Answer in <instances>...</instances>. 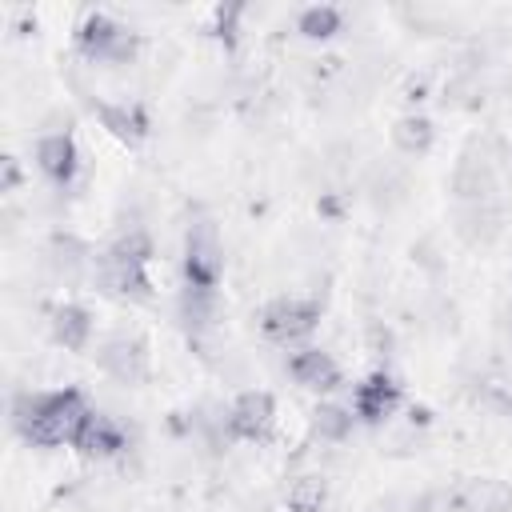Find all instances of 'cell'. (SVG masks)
<instances>
[{"mask_svg": "<svg viewBox=\"0 0 512 512\" xmlns=\"http://www.w3.org/2000/svg\"><path fill=\"white\" fill-rule=\"evenodd\" d=\"M88 400L76 388H56V392H24L12 404V424L16 432L36 444V448H60L72 444L80 424L88 420Z\"/></svg>", "mask_w": 512, "mask_h": 512, "instance_id": "6da1fadb", "label": "cell"}, {"mask_svg": "<svg viewBox=\"0 0 512 512\" xmlns=\"http://www.w3.org/2000/svg\"><path fill=\"white\" fill-rule=\"evenodd\" d=\"M76 52L84 60H100V64H124L136 52V36L128 28H120L112 16L104 12H88L76 28Z\"/></svg>", "mask_w": 512, "mask_h": 512, "instance_id": "7a4b0ae2", "label": "cell"}, {"mask_svg": "<svg viewBox=\"0 0 512 512\" xmlns=\"http://www.w3.org/2000/svg\"><path fill=\"white\" fill-rule=\"evenodd\" d=\"M220 272H224V256H220L216 224L212 220H196L188 228V236H184V284L216 292L220 288Z\"/></svg>", "mask_w": 512, "mask_h": 512, "instance_id": "3957f363", "label": "cell"}, {"mask_svg": "<svg viewBox=\"0 0 512 512\" xmlns=\"http://www.w3.org/2000/svg\"><path fill=\"white\" fill-rule=\"evenodd\" d=\"M96 364L104 376H112L116 384H144L152 372V356L144 336L136 332H112L100 348H96Z\"/></svg>", "mask_w": 512, "mask_h": 512, "instance_id": "277c9868", "label": "cell"}, {"mask_svg": "<svg viewBox=\"0 0 512 512\" xmlns=\"http://www.w3.org/2000/svg\"><path fill=\"white\" fill-rule=\"evenodd\" d=\"M320 320V304L316 300H304V296H276L272 304H264L260 312V328L268 340L276 344H296L304 340Z\"/></svg>", "mask_w": 512, "mask_h": 512, "instance_id": "5b68a950", "label": "cell"}, {"mask_svg": "<svg viewBox=\"0 0 512 512\" xmlns=\"http://www.w3.org/2000/svg\"><path fill=\"white\" fill-rule=\"evenodd\" d=\"M272 428H276V400H272V392L248 388V392H240L232 400V408H228V436L260 444V440L272 436Z\"/></svg>", "mask_w": 512, "mask_h": 512, "instance_id": "8992f818", "label": "cell"}, {"mask_svg": "<svg viewBox=\"0 0 512 512\" xmlns=\"http://www.w3.org/2000/svg\"><path fill=\"white\" fill-rule=\"evenodd\" d=\"M96 284L104 296H116V300H128V304H148L152 300V280L144 272V264H132V260H116V256H96Z\"/></svg>", "mask_w": 512, "mask_h": 512, "instance_id": "52a82bcc", "label": "cell"}, {"mask_svg": "<svg viewBox=\"0 0 512 512\" xmlns=\"http://www.w3.org/2000/svg\"><path fill=\"white\" fill-rule=\"evenodd\" d=\"M400 408V384L388 376V372H372L356 384L352 392V412L364 420V424H380L388 420L392 412Z\"/></svg>", "mask_w": 512, "mask_h": 512, "instance_id": "ba28073f", "label": "cell"}, {"mask_svg": "<svg viewBox=\"0 0 512 512\" xmlns=\"http://www.w3.org/2000/svg\"><path fill=\"white\" fill-rule=\"evenodd\" d=\"M36 168L52 180V184H72L76 168H80V152H76V140L72 132H44L36 140Z\"/></svg>", "mask_w": 512, "mask_h": 512, "instance_id": "9c48e42d", "label": "cell"}, {"mask_svg": "<svg viewBox=\"0 0 512 512\" xmlns=\"http://www.w3.org/2000/svg\"><path fill=\"white\" fill-rule=\"evenodd\" d=\"M288 376L300 388H308V392H332L344 380L340 376V364L324 348H300V352H292L288 356Z\"/></svg>", "mask_w": 512, "mask_h": 512, "instance_id": "30bf717a", "label": "cell"}, {"mask_svg": "<svg viewBox=\"0 0 512 512\" xmlns=\"http://www.w3.org/2000/svg\"><path fill=\"white\" fill-rule=\"evenodd\" d=\"M128 440H124V428L112 420V416H104V412H88V420L80 424V432H76V440H72V448L80 452V456H88V460H108V456H116L120 448H124Z\"/></svg>", "mask_w": 512, "mask_h": 512, "instance_id": "8fae6325", "label": "cell"}, {"mask_svg": "<svg viewBox=\"0 0 512 512\" xmlns=\"http://www.w3.org/2000/svg\"><path fill=\"white\" fill-rule=\"evenodd\" d=\"M452 192L460 204H484V200H496V176H492V164L484 156H464L452 172Z\"/></svg>", "mask_w": 512, "mask_h": 512, "instance_id": "7c38bea8", "label": "cell"}, {"mask_svg": "<svg viewBox=\"0 0 512 512\" xmlns=\"http://www.w3.org/2000/svg\"><path fill=\"white\" fill-rule=\"evenodd\" d=\"M48 324H52V340L68 352H84L92 340V312L84 304H56Z\"/></svg>", "mask_w": 512, "mask_h": 512, "instance_id": "4fadbf2b", "label": "cell"}, {"mask_svg": "<svg viewBox=\"0 0 512 512\" xmlns=\"http://www.w3.org/2000/svg\"><path fill=\"white\" fill-rule=\"evenodd\" d=\"M96 116H100V124H104L116 140H124V144H140L144 132H148L144 112L132 108V104H96Z\"/></svg>", "mask_w": 512, "mask_h": 512, "instance_id": "5bb4252c", "label": "cell"}, {"mask_svg": "<svg viewBox=\"0 0 512 512\" xmlns=\"http://www.w3.org/2000/svg\"><path fill=\"white\" fill-rule=\"evenodd\" d=\"M432 136H436L432 120L420 116V112H408V116H400V120L392 124V144H396L404 156H424V152L432 148Z\"/></svg>", "mask_w": 512, "mask_h": 512, "instance_id": "9a60e30c", "label": "cell"}, {"mask_svg": "<svg viewBox=\"0 0 512 512\" xmlns=\"http://www.w3.org/2000/svg\"><path fill=\"white\" fill-rule=\"evenodd\" d=\"M176 312L184 320L188 332H204L216 316V292H204V288H180V300H176Z\"/></svg>", "mask_w": 512, "mask_h": 512, "instance_id": "2e32d148", "label": "cell"}, {"mask_svg": "<svg viewBox=\"0 0 512 512\" xmlns=\"http://www.w3.org/2000/svg\"><path fill=\"white\" fill-rule=\"evenodd\" d=\"M296 32L308 36V40H328V36H336V32H340V8H332V4H312V8H304V12L296 16Z\"/></svg>", "mask_w": 512, "mask_h": 512, "instance_id": "e0dca14e", "label": "cell"}, {"mask_svg": "<svg viewBox=\"0 0 512 512\" xmlns=\"http://www.w3.org/2000/svg\"><path fill=\"white\" fill-rule=\"evenodd\" d=\"M48 260H52V268H56L64 280H72L92 256H88V248H84L80 240H72V236H56L52 248H48Z\"/></svg>", "mask_w": 512, "mask_h": 512, "instance_id": "ac0fdd59", "label": "cell"}, {"mask_svg": "<svg viewBox=\"0 0 512 512\" xmlns=\"http://www.w3.org/2000/svg\"><path fill=\"white\" fill-rule=\"evenodd\" d=\"M104 256L132 260V264H148V256H152V236H148L144 228H128V232H120V236L104 248Z\"/></svg>", "mask_w": 512, "mask_h": 512, "instance_id": "d6986e66", "label": "cell"}, {"mask_svg": "<svg viewBox=\"0 0 512 512\" xmlns=\"http://www.w3.org/2000/svg\"><path fill=\"white\" fill-rule=\"evenodd\" d=\"M312 428H316L320 440H344L352 432V412L340 408V404H320L312 412Z\"/></svg>", "mask_w": 512, "mask_h": 512, "instance_id": "ffe728a7", "label": "cell"}, {"mask_svg": "<svg viewBox=\"0 0 512 512\" xmlns=\"http://www.w3.org/2000/svg\"><path fill=\"white\" fill-rule=\"evenodd\" d=\"M16 184H20V168H16V156H4V184H0V188H4V192H12Z\"/></svg>", "mask_w": 512, "mask_h": 512, "instance_id": "44dd1931", "label": "cell"}]
</instances>
